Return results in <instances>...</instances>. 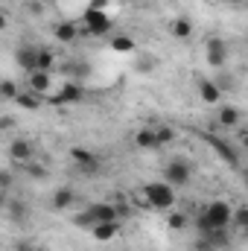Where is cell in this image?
I'll return each instance as SVG.
<instances>
[{"label":"cell","instance_id":"cell-9","mask_svg":"<svg viewBox=\"0 0 248 251\" xmlns=\"http://www.w3.org/2000/svg\"><path fill=\"white\" fill-rule=\"evenodd\" d=\"M85 210L94 219V225L97 222H120L117 219V204H111V201H97V204H88Z\"/></svg>","mask_w":248,"mask_h":251},{"label":"cell","instance_id":"cell-36","mask_svg":"<svg viewBox=\"0 0 248 251\" xmlns=\"http://www.w3.org/2000/svg\"><path fill=\"white\" fill-rule=\"evenodd\" d=\"M6 201H9V193H6V190H0V207H6Z\"/></svg>","mask_w":248,"mask_h":251},{"label":"cell","instance_id":"cell-39","mask_svg":"<svg viewBox=\"0 0 248 251\" xmlns=\"http://www.w3.org/2000/svg\"><path fill=\"white\" fill-rule=\"evenodd\" d=\"M207 3H216V0H207Z\"/></svg>","mask_w":248,"mask_h":251},{"label":"cell","instance_id":"cell-31","mask_svg":"<svg viewBox=\"0 0 248 251\" xmlns=\"http://www.w3.org/2000/svg\"><path fill=\"white\" fill-rule=\"evenodd\" d=\"M12 184H15V176L9 173V170H0V190H12Z\"/></svg>","mask_w":248,"mask_h":251},{"label":"cell","instance_id":"cell-13","mask_svg":"<svg viewBox=\"0 0 248 251\" xmlns=\"http://www.w3.org/2000/svg\"><path fill=\"white\" fill-rule=\"evenodd\" d=\"M18 108H24V111H38L41 105H44V97H38V94H32V91H18V97L12 100Z\"/></svg>","mask_w":248,"mask_h":251},{"label":"cell","instance_id":"cell-4","mask_svg":"<svg viewBox=\"0 0 248 251\" xmlns=\"http://www.w3.org/2000/svg\"><path fill=\"white\" fill-rule=\"evenodd\" d=\"M231 204L228 201H222V199H216V201H210L201 213H204V219L210 222V228H228L231 225Z\"/></svg>","mask_w":248,"mask_h":251},{"label":"cell","instance_id":"cell-30","mask_svg":"<svg viewBox=\"0 0 248 251\" xmlns=\"http://www.w3.org/2000/svg\"><path fill=\"white\" fill-rule=\"evenodd\" d=\"M73 225H76V228H91V225H94V219L88 216V210H82V213H76V216H73Z\"/></svg>","mask_w":248,"mask_h":251},{"label":"cell","instance_id":"cell-2","mask_svg":"<svg viewBox=\"0 0 248 251\" xmlns=\"http://www.w3.org/2000/svg\"><path fill=\"white\" fill-rule=\"evenodd\" d=\"M143 196H146V204L155 207V210H173V204H175V190L170 187L167 181H152V184H146Z\"/></svg>","mask_w":248,"mask_h":251},{"label":"cell","instance_id":"cell-11","mask_svg":"<svg viewBox=\"0 0 248 251\" xmlns=\"http://www.w3.org/2000/svg\"><path fill=\"white\" fill-rule=\"evenodd\" d=\"M117 231H120V222H97V225H91V234H94L97 243H111L117 237Z\"/></svg>","mask_w":248,"mask_h":251},{"label":"cell","instance_id":"cell-26","mask_svg":"<svg viewBox=\"0 0 248 251\" xmlns=\"http://www.w3.org/2000/svg\"><path fill=\"white\" fill-rule=\"evenodd\" d=\"M15 97H18L15 79H0V100H15Z\"/></svg>","mask_w":248,"mask_h":251},{"label":"cell","instance_id":"cell-17","mask_svg":"<svg viewBox=\"0 0 248 251\" xmlns=\"http://www.w3.org/2000/svg\"><path fill=\"white\" fill-rule=\"evenodd\" d=\"M216 120H219V126H225V128H234V126H240V120H243V117H240V111H237L234 105H222Z\"/></svg>","mask_w":248,"mask_h":251},{"label":"cell","instance_id":"cell-38","mask_svg":"<svg viewBox=\"0 0 248 251\" xmlns=\"http://www.w3.org/2000/svg\"><path fill=\"white\" fill-rule=\"evenodd\" d=\"M225 3H234V6H240V3H243V0H225Z\"/></svg>","mask_w":248,"mask_h":251},{"label":"cell","instance_id":"cell-19","mask_svg":"<svg viewBox=\"0 0 248 251\" xmlns=\"http://www.w3.org/2000/svg\"><path fill=\"white\" fill-rule=\"evenodd\" d=\"M62 73L67 76V82H79L88 76V64L85 62H70V64H62Z\"/></svg>","mask_w":248,"mask_h":251},{"label":"cell","instance_id":"cell-12","mask_svg":"<svg viewBox=\"0 0 248 251\" xmlns=\"http://www.w3.org/2000/svg\"><path fill=\"white\" fill-rule=\"evenodd\" d=\"M50 85H53V79H50L47 70H32V73H29V91H32V94L44 97V94L50 91Z\"/></svg>","mask_w":248,"mask_h":251},{"label":"cell","instance_id":"cell-6","mask_svg":"<svg viewBox=\"0 0 248 251\" xmlns=\"http://www.w3.org/2000/svg\"><path fill=\"white\" fill-rule=\"evenodd\" d=\"M70 158L82 167L85 176H97V170H99V158H97L91 149H85V146H73V149H70Z\"/></svg>","mask_w":248,"mask_h":251},{"label":"cell","instance_id":"cell-15","mask_svg":"<svg viewBox=\"0 0 248 251\" xmlns=\"http://www.w3.org/2000/svg\"><path fill=\"white\" fill-rule=\"evenodd\" d=\"M134 146H137V149H143V152L158 149V143H155V128H152V126L137 128V131H134Z\"/></svg>","mask_w":248,"mask_h":251},{"label":"cell","instance_id":"cell-10","mask_svg":"<svg viewBox=\"0 0 248 251\" xmlns=\"http://www.w3.org/2000/svg\"><path fill=\"white\" fill-rule=\"evenodd\" d=\"M9 158L18 164H29L32 161V143L29 140H12L9 143Z\"/></svg>","mask_w":248,"mask_h":251},{"label":"cell","instance_id":"cell-24","mask_svg":"<svg viewBox=\"0 0 248 251\" xmlns=\"http://www.w3.org/2000/svg\"><path fill=\"white\" fill-rule=\"evenodd\" d=\"M152 128H155V143H158V149L175 140V131H173L170 126H152Z\"/></svg>","mask_w":248,"mask_h":251},{"label":"cell","instance_id":"cell-33","mask_svg":"<svg viewBox=\"0 0 248 251\" xmlns=\"http://www.w3.org/2000/svg\"><path fill=\"white\" fill-rule=\"evenodd\" d=\"M196 251H216V249L207 243V237H198V243H196Z\"/></svg>","mask_w":248,"mask_h":251},{"label":"cell","instance_id":"cell-32","mask_svg":"<svg viewBox=\"0 0 248 251\" xmlns=\"http://www.w3.org/2000/svg\"><path fill=\"white\" fill-rule=\"evenodd\" d=\"M15 251H41L38 246H32L29 240H21V243H15Z\"/></svg>","mask_w":248,"mask_h":251},{"label":"cell","instance_id":"cell-3","mask_svg":"<svg viewBox=\"0 0 248 251\" xmlns=\"http://www.w3.org/2000/svg\"><path fill=\"white\" fill-rule=\"evenodd\" d=\"M190 178H193V167L187 164L184 158H173V161L164 167V181H167L173 190L187 187V184H190Z\"/></svg>","mask_w":248,"mask_h":251},{"label":"cell","instance_id":"cell-14","mask_svg":"<svg viewBox=\"0 0 248 251\" xmlns=\"http://www.w3.org/2000/svg\"><path fill=\"white\" fill-rule=\"evenodd\" d=\"M198 97H201V102H219L222 100V91H219V85L213 82V79H198Z\"/></svg>","mask_w":248,"mask_h":251},{"label":"cell","instance_id":"cell-34","mask_svg":"<svg viewBox=\"0 0 248 251\" xmlns=\"http://www.w3.org/2000/svg\"><path fill=\"white\" fill-rule=\"evenodd\" d=\"M29 176H32V178H44L47 173H44V167H29Z\"/></svg>","mask_w":248,"mask_h":251},{"label":"cell","instance_id":"cell-16","mask_svg":"<svg viewBox=\"0 0 248 251\" xmlns=\"http://www.w3.org/2000/svg\"><path fill=\"white\" fill-rule=\"evenodd\" d=\"M35 50L38 47H21V50H15V62H18V67H24L26 73L35 70Z\"/></svg>","mask_w":248,"mask_h":251},{"label":"cell","instance_id":"cell-29","mask_svg":"<svg viewBox=\"0 0 248 251\" xmlns=\"http://www.w3.org/2000/svg\"><path fill=\"white\" fill-rule=\"evenodd\" d=\"M170 228L173 231H181V228H187V213H170Z\"/></svg>","mask_w":248,"mask_h":251},{"label":"cell","instance_id":"cell-7","mask_svg":"<svg viewBox=\"0 0 248 251\" xmlns=\"http://www.w3.org/2000/svg\"><path fill=\"white\" fill-rule=\"evenodd\" d=\"M225 62H228V41L219 38V35L207 38V64L210 67H225Z\"/></svg>","mask_w":248,"mask_h":251},{"label":"cell","instance_id":"cell-1","mask_svg":"<svg viewBox=\"0 0 248 251\" xmlns=\"http://www.w3.org/2000/svg\"><path fill=\"white\" fill-rule=\"evenodd\" d=\"M111 18H108V12H102V9H85V15H82V29H79V35H91V38H97V35H108L111 32Z\"/></svg>","mask_w":248,"mask_h":251},{"label":"cell","instance_id":"cell-22","mask_svg":"<svg viewBox=\"0 0 248 251\" xmlns=\"http://www.w3.org/2000/svg\"><path fill=\"white\" fill-rule=\"evenodd\" d=\"M111 50H114V53H134L137 44H134L131 35H114V38H111Z\"/></svg>","mask_w":248,"mask_h":251},{"label":"cell","instance_id":"cell-8","mask_svg":"<svg viewBox=\"0 0 248 251\" xmlns=\"http://www.w3.org/2000/svg\"><path fill=\"white\" fill-rule=\"evenodd\" d=\"M207 143L213 146V152H216V155L231 167V170H237V167H240V149H234L231 143H225V140H219V137H207Z\"/></svg>","mask_w":248,"mask_h":251},{"label":"cell","instance_id":"cell-18","mask_svg":"<svg viewBox=\"0 0 248 251\" xmlns=\"http://www.w3.org/2000/svg\"><path fill=\"white\" fill-rule=\"evenodd\" d=\"M56 38H59L62 44L76 41V38H79V26H76V24H70V21H62V24L56 26Z\"/></svg>","mask_w":248,"mask_h":251},{"label":"cell","instance_id":"cell-20","mask_svg":"<svg viewBox=\"0 0 248 251\" xmlns=\"http://www.w3.org/2000/svg\"><path fill=\"white\" fill-rule=\"evenodd\" d=\"M73 201H76V193L70 187H62V190L53 193V207H56V210H67Z\"/></svg>","mask_w":248,"mask_h":251},{"label":"cell","instance_id":"cell-35","mask_svg":"<svg viewBox=\"0 0 248 251\" xmlns=\"http://www.w3.org/2000/svg\"><path fill=\"white\" fill-rule=\"evenodd\" d=\"M12 117H0V131H6V128H12Z\"/></svg>","mask_w":248,"mask_h":251},{"label":"cell","instance_id":"cell-21","mask_svg":"<svg viewBox=\"0 0 248 251\" xmlns=\"http://www.w3.org/2000/svg\"><path fill=\"white\" fill-rule=\"evenodd\" d=\"M53 64H56V53L53 50H47V47H41V50H35V70H53Z\"/></svg>","mask_w":248,"mask_h":251},{"label":"cell","instance_id":"cell-23","mask_svg":"<svg viewBox=\"0 0 248 251\" xmlns=\"http://www.w3.org/2000/svg\"><path fill=\"white\" fill-rule=\"evenodd\" d=\"M6 207H9L12 222H26V204H24L21 199H9V201H6Z\"/></svg>","mask_w":248,"mask_h":251},{"label":"cell","instance_id":"cell-5","mask_svg":"<svg viewBox=\"0 0 248 251\" xmlns=\"http://www.w3.org/2000/svg\"><path fill=\"white\" fill-rule=\"evenodd\" d=\"M82 100H85L82 82H62V91L53 94L47 102H50V105H76V102H82Z\"/></svg>","mask_w":248,"mask_h":251},{"label":"cell","instance_id":"cell-25","mask_svg":"<svg viewBox=\"0 0 248 251\" xmlns=\"http://www.w3.org/2000/svg\"><path fill=\"white\" fill-rule=\"evenodd\" d=\"M173 35H175V38H181V41H184V38H190V35H193V24H190L187 18L173 21Z\"/></svg>","mask_w":248,"mask_h":251},{"label":"cell","instance_id":"cell-37","mask_svg":"<svg viewBox=\"0 0 248 251\" xmlns=\"http://www.w3.org/2000/svg\"><path fill=\"white\" fill-rule=\"evenodd\" d=\"M3 29H6V15L0 12V32H3Z\"/></svg>","mask_w":248,"mask_h":251},{"label":"cell","instance_id":"cell-28","mask_svg":"<svg viewBox=\"0 0 248 251\" xmlns=\"http://www.w3.org/2000/svg\"><path fill=\"white\" fill-rule=\"evenodd\" d=\"M231 225H237V228H248V207H237V210H231Z\"/></svg>","mask_w":248,"mask_h":251},{"label":"cell","instance_id":"cell-27","mask_svg":"<svg viewBox=\"0 0 248 251\" xmlns=\"http://www.w3.org/2000/svg\"><path fill=\"white\" fill-rule=\"evenodd\" d=\"M134 67H137L140 73H149V70H155V67H158V59H155V56H146V53H143V56H137Z\"/></svg>","mask_w":248,"mask_h":251}]
</instances>
